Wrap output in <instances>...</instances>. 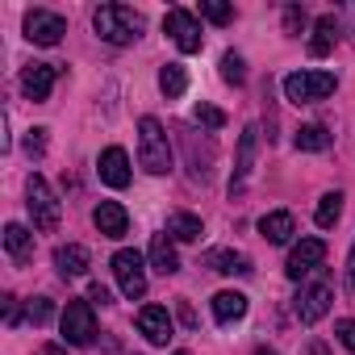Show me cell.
<instances>
[{
  "mask_svg": "<svg viewBox=\"0 0 355 355\" xmlns=\"http://www.w3.org/2000/svg\"><path fill=\"white\" fill-rule=\"evenodd\" d=\"M55 268H59L63 280H80V276L88 272V247H80V243L59 247V251H55Z\"/></svg>",
  "mask_w": 355,
  "mask_h": 355,
  "instance_id": "d6986e66",
  "label": "cell"
},
{
  "mask_svg": "<svg viewBox=\"0 0 355 355\" xmlns=\"http://www.w3.org/2000/svg\"><path fill=\"white\" fill-rule=\"evenodd\" d=\"M46 134H51V130H42V125H34V130L26 134V155H30V159H42V155H46Z\"/></svg>",
  "mask_w": 355,
  "mask_h": 355,
  "instance_id": "4dcf8cb0",
  "label": "cell"
},
{
  "mask_svg": "<svg viewBox=\"0 0 355 355\" xmlns=\"http://www.w3.org/2000/svg\"><path fill=\"white\" fill-rule=\"evenodd\" d=\"M334 34H338V17H322L318 26H313V38H309V55L313 59H326L330 55V46H334Z\"/></svg>",
  "mask_w": 355,
  "mask_h": 355,
  "instance_id": "603a6c76",
  "label": "cell"
},
{
  "mask_svg": "<svg viewBox=\"0 0 355 355\" xmlns=\"http://www.w3.org/2000/svg\"><path fill=\"white\" fill-rule=\"evenodd\" d=\"M347 297H355V247H351V255H347Z\"/></svg>",
  "mask_w": 355,
  "mask_h": 355,
  "instance_id": "d590c367",
  "label": "cell"
},
{
  "mask_svg": "<svg viewBox=\"0 0 355 355\" xmlns=\"http://www.w3.org/2000/svg\"><path fill=\"white\" fill-rule=\"evenodd\" d=\"M63 34H67V21H63L59 13H51V9L26 13V38H30L34 46H59Z\"/></svg>",
  "mask_w": 355,
  "mask_h": 355,
  "instance_id": "30bf717a",
  "label": "cell"
},
{
  "mask_svg": "<svg viewBox=\"0 0 355 355\" xmlns=\"http://www.w3.org/2000/svg\"><path fill=\"white\" fill-rule=\"evenodd\" d=\"M146 259H150V268H155V272H163V276H175V272H180V255H175V247H171V234H167V230H163V234H150Z\"/></svg>",
  "mask_w": 355,
  "mask_h": 355,
  "instance_id": "2e32d148",
  "label": "cell"
},
{
  "mask_svg": "<svg viewBox=\"0 0 355 355\" xmlns=\"http://www.w3.org/2000/svg\"><path fill=\"white\" fill-rule=\"evenodd\" d=\"M255 146H259V125H247L239 134V155H234V175H230V201L247 193V180L255 171Z\"/></svg>",
  "mask_w": 355,
  "mask_h": 355,
  "instance_id": "ba28073f",
  "label": "cell"
},
{
  "mask_svg": "<svg viewBox=\"0 0 355 355\" xmlns=\"http://www.w3.org/2000/svg\"><path fill=\"white\" fill-rule=\"evenodd\" d=\"M59 330L71 347H88L96 338V313H92V301H67L63 318H59Z\"/></svg>",
  "mask_w": 355,
  "mask_h": 355,
  "instance_id": "8992f818",
  "label": "cell"
},
{
  "mask_svg": "<svg viewBox=\"0 0 355 355\" xmlns=\"http://www.w3.org/2000/svg\"><path fill=\"white\" fill-rule=\"evenodd\" d=\"M171 355H184V351H171Z\"/></svg>",
  "mask_w": 355,
  "mask_h": 355,
  "instance_id": "ab89813d",
  "label": "cell"
},
{
  "mask_svg": "<svg viewBox=\"0 0 355 355\" xmlns=\"http://www.w3.org/2000/svg\"><path fill=\"white\" fill-rule=\"evenodd\" d=\"M26 318H30L34 326H46V322L55 318V301H51V297H34V301L26 305Z\"/></svg>",
  "mask_w": 355,
  "mask_h": 355,
  "instance_id": "f546056e",
  "label": "cell"
},
{
  "mask_svg": "<svg viewBox=\"0 0 355 355\" xmlns=\"http://www.w3.org/2000/svg\"><path fill=\"white\" fill-rule=\"evenodd\" d=\"M338 21H347V38H351V46H355V5H343Z\"/></svg>",
  "mask_w": 355,
  "mask_h": 355,
  "instance_id": "e575fe53",
  "label": "cell"
},
{
  "mask_svg": "<svg viewBox=\"0 0 355 355\" xmlns=\"http://www.w3.org/2000/svg\"><path fill=\"white\" fill-rule=\"evenodd\" d=\"M92 26L96 34L109 42V46H130L142 38V17L130 9V5H101L92 13Z\"/></svg>",
  "mask_w": 355,
  "mask_h": 355,
  "instance_id": "6da1fadb",
  "label": "cell"
},
{
  "mask_svg": "<svg viewBox=\"0 0 355 355\" xmlns=\"http://www.w3.org/2000/svg\"><path fill=\"white\" fill-rule=\"evenodd\" d=\"M5 251H9L13 263H30V259H34V234H30L26 226L9 222V226H5Z\"/></svg>",
  "mask_w": 355,
  "mask_h": 355,
  "instance_id": "ffe728a7",
  "label": "cell"
},
{
  "mask_svg": "<svg viewBox=\"0 0 355 355\" xmlns=\"http://www.w3.org/2000/svg\"><path fill=\"white\" fill-rule=\"evenodd\" d=\"M222 80H226L230 88H243V84H247V63H243L239 51H226V55H222Z\"/></svg>",
  "mask_w": 355,
  "mask_h": 355,
  "instance_id": "4316f807",
  "label": "cell"
},
{
  "mask_svg": "<svg viewBox=\"0 0 355 355\" xmlns=\"http://www.w3.org/2000/svg\"><path fill=\"white\" fill-rule=\"evenodd\" d=\"M201 17L214 21V26H230L234 21V5H226V0H201Z\"/></svg>",
  "mask_w": 355,
  "mask_h": 355,
  "instance_id": "83f0119b",
  "label": "cell"
},
{
  "mask_svg": "<svg viewBox=\"0 0 355 355\" xmlns=\"http://www.w3.org/2000/svg\"><path fill=\"white\" fill-rule=\"evenodd\" d=\"M167 234H171V239H180V243H197V239L205 234V226H201V218H197V214L175 209V214L167 218Z\"/></svg>",
  "mask_w": 355,
  "mask_h": 355,
  "instance_id": "44dd1931",
  "label": "cell"
},
{
  "mask_svg": "<svg viewBox=\"0 0 355 355\" xmlns=\"http://www.w3.org/2000/svg\"><path fill=\"white\" fill-rule=\"evenodd\" d=\"M113 276H117V288L125 301H142L146 293V259L138 251H117L113 255Z\"/></svg>",
  "mask_w": 355,
  "mask_h": 355,
  "instance_id": "5b68a950",
  "label": "cell"
},
{
  "mask_svg": "<svg viewBox=\"0 0 355 355\" xmlns=\"http://www.w3.org/2000/svg\"><path fill=\"white\" fill-rule=\"evenodd\" d=\"M334 334H338V343H343L347 351H355V318H343V322L334 326Z\"/></svg>",
  "mask_w": 355,
  "mask_h": 355,
  "instance_id": "836d02e7",
  "label": "cell"
},
{
  "mask_svg": "<svg viewBox=\"0 0 355 355\" xmlns=\"http://www.w3.org/2000/svg\"><path fill=\"white\" fill-rule=\"evenodd\" d=\"M138 330H142V338L155 343V347H167L171 334H175L171 313H167L163 305H142V309H138Z\"/></svg>",
  "mask_w": 355,
  "mask_h": 355,
  "instance_id": "7c38bea8",
  "label": "cell"
},
{
  "mask_svg": "<svg viewBox=\"0 0 355 355\" xmlns=\"http://www.w3.org/2000/svg\"><path fill=\"white\" fill-rule=\"evenodd\" d=\"M92 222H96V230H101L105 239H121V234L130 230V214H125L117 201H101V205L92 209Z\"/></svg>",
  "mask_w": 355,
  "mask_h": 355,
  "instance_id": "9a60e30c",
  "label": "cell"
},
{
  "mask_svg": "<svg viewBox=\"0 0 355 355\" xmlns=\"http://www.w3.org/2000/svg\"><path fill=\"white\" fill-rule=\"evenodd\" d=\"M193 121L205 125V130H222V125H226V113H222L218 105H205V101H201V105L193 109Z\"/></svg>",
  "mask_w": 355,
  "mask_h": 355,
  "instance_id": "f1b7e54d",
  "label": "cell"
},
{
  "mask_svg": "<svg viewBox=\"0 0 355 355\" xmlns=\"http://www.w3.org/2000/svg\"><path fill=\"white\" fill-rule=\"evenodd\" d=\"M0 301H5V326H21V301L13 293H5Z\"/></svg>",
  "mask_w": 355,
  "mask_h": 355,
  "instance_id": "d6a6232c",
  "label": "cell"
},
{
  "mask_svg": "<svg viewBox=\"0 0 355 355\" xmlns=\"http://www.w3.org/2000/svg\"><path fill=\"white\" fill-rule=\"evenodd\" d=\"M159 88H163V96H184V88H189V71H184L180 63L159 67Z\"/></svg>",
  "mask_w": 355,
  "mask_h": 355,
  "instance_id": "cb8c5ba5",
  "label": "cell"
},
{
  "mask_svg": "<svg viewBox=\"0 0 355 355\" xmlns=\"http://www.w3.org/2000/svg\"><path fill=\"white\" fill-rule=\"evenodd\" d=\"M138 163L150 175H167L171 171V142H167V134H163V125L155 117L138 121Z\"/></svg>",
  "mask_w": 355,
  "mask_h": 355,
  "instance_id": "7a4b0ae2",
  "label": "cell"
},
{
  "mask_svg": "<svg viewBox=\"0 0 355 355\" xmlns=\"http://www.w3.org/2000/svg\"><path fill=\"white\" fill-rule=\"evenodd\" d=\"M322 259H326V243H322V239H301V243L288 251L284 272H288V280H305V276H313V272L322 268Z\"/></svg>",
  "mask_w": 355,
  "mask_h": 355,
  "instance_id": "8fae6325",
  "label": "cell"
},
{
  "mask_svg": "<svg viewBox=\"0 0 355 355\" xmlns=\"http://www.w3.org/2000/svg\"><path fill=\"white\" fill-rule=\"evenodd\" d=\"M334 88H338V80H334L330 71H293V76H284V96H288L293 105L326 101Z\"/></svg>",
  "mask_w": 355,
  "mask_h": 355,
  "instance_id": "277c9868",
  "label": "cell"
},
{
  "mask_svg": "<svg viewBox=\"0 0 355 355\" xmlns=\"http://www.w3.org/2000/svg\"><path fill=\"white\" fill-rule=\"evenodd\" d=\"M243 313H247V297H243V293H230V288H226V293H218V297H214V318H218L222 326L239 322Z\"/></svg>",
  "mask_w": 355,
  "mask_h": 355,
  "instance_id": "7402d4cb",
  "label": "cell"
},
{
  "mask_svg": "<svg viewBox=\"0 0 355 355\" xmlns=\"http://www.w3.org/2000/svg\"><path fill=\"white\" fill-rule=\"evenodd\" d=\"M96 171H101V180H105L109 189H125V184H130V155H125L121 146H105Z\"/></svg>",
  "mask_w": 355,
  "mask_h": 355,
  "instance_id": "5bb4252c",
  "label": "cell"
},
{
  "mask_svg": "<svg viewBox=\"0 0 355 355\" xmlns=\"http://www.w3.org/2000/svg\"><path fill=\"white\" fill-rule=\"evenodd\" d=\"M55 80H59V67H55V63H30V67L21 71V92H26L34 105H42V101L51 96Z\"/></svg>",
  "mask_w": 355,
  "mask_h": 355,
  "instance_id": "4fadbf2b",
  "label": "cell"
},
{
  "mask_svg": "<svg viewBox=\"0 0 355 355\" xmlns=\"http://www.w3.org/2000/svg\"><path fill=\"white\" fill-rule=\"evenodd\" d=\"M293 230H297V222H293L288 209H272V214L259 218V234H263L268 243H276V247H284V243L293 239Z\"/></svg>",
  "mask_w": 355,
  "mask_h": 355,
  "instance_id": "ac0fdd59",
  "label": "cell"
},
{
  "mask_svg": "<svg viewBox=\"0 0 355 355\" xmlns=\"http://www.w3.org/2000/svg\"><path fill=\"white\" fill-rule=\"evenodd\" d=\"M338 218H343V193H326V197L318 201V214H313V222H318L322 230H330Z\"/></svg>",
  "mask_w": 355,
  "mask_h": 355,
  "instance_id": "484cf974",
  "label": "cell"
},
{
  "mask_svg": "<svg viewBox=\"0 0 355 355\" xmlns=\"http://www.w3.org/2000/svg\"><path fill=\"white\" fill-rule=\"evenodd\" d=\"M26 205H30L34 230H42V234L59 230L63 209H59V201H55V193H51V184L42 180V175H30V180H26Z\"/></svg>",
  "mask_w": 355,
  "mask_h": 355,
  "instance_id": "3957f363",
  "label": "cell"
},
{
  "mask_svg": "<svg viewBox=\"0 0 355 355\" xmlns=\"http://www.w3.org/2000/svg\"><path fill=\"white\" fill-rule=\"evenodd\" d=\"M34 355H67V351H63V347H59V343H42V347H38V351H34Z\"/></svg>",
  "mask_w": 355,
  "mask_h": 355,
  "instance_id": "74e56055",
  "label": "cell"
},
{
  "mask_svg": "<svg viewBox=\"0 0 355 355\" xmlns=\"http://www.w3.org/2000/svg\"><path fill=\"white\" fill-rule=\"evenodd\" d=\"M163 30L171 34V42L180 46L184 55H197V51H201V42H205V34H201L197 17H193L189 9H167V17H163Z\"/></svg>",
  "mask_w": 355,
  "mask_h": 355,
  "instance_id": "9c48e42d",
  "label": "cell"
},
{
  "mask_svg": "<svg viewBox=\"0 0 355 355\" xmlns=\"http://www.w3.org/2000/svg\"><path fill=\"white\" fill-rule=\"evenodd\" d=\"M88 301H92V305H96V301L109 305V288H105V284H92V288H88Z\"/></svg>",
  "mask_w": 355,
  "mask_h": 355,
  "instance_id": "8d00e7d4",
  "label": "cell"
},
{
  "mask_svg": "<svg viewBox=\"0 0 355 355\" xmlns=\"http://www.w3.org/2000/svg\"><path fill=\"white\" fill-rule=\"evenodd\" d=\"M330 301H334L330 280H326V276H318V280L301 284V293H297V301H293V305H297V318H301L305 326H313V322H322V318H326Z\"/></svg>",
  "mask_w": 355,
  "mask_h": 355,
  "instance_id": "52a82bcc",
  "label": "cell"
},
{
  "mask_svg": "<svg viewBox=\"0 0 355 355\" xmlns=\"http://www.w3.org/2000/svg\"><path fill=\"white\" fill-rule=\"evenodd\" d=\"M330 142H334V134H330L326 125H318V121L297 130V150H326Z\"/></svg>",
  "mask_w": 355,
  "mask_h": 355,
  "instance_id": "d4e9b609",
  "label": "cell"
},
{
  "mask_svg": "<svg viewBox=\"0 0 355 355\" xmlns=\"http://www.w3.org/2000/svg\"><path fill=\"white\" fill-rule=\"evenodd\" d=\"M205 268H214V272H222V276H247V272H251V259H247L243 251L214 247V251H205Z\"/></svg>",
  "mask_w": 355,
  "mask_h": 355,
  "instance_id": "e0dca14e",
  "label": "cell"
},
{
  "mask_svg": "<svg viewBox=\"0 0 355 355\" xmlns=\"http://www.w3.org/2000/svg\"><path fill=\"white\" fill-rule=\"evenodd\" d=\"M255 355H276V351H268V347H259V351H255Z\"/></svg>",
  "mask_w": 355,
  "mask_h": 355,
  "instance_id": "f35d334b",
  "label": "cell"
},
{
  "mask_svg": "<svg viewBox=\"0 0 355 355\" xmlns=\"http://www.w3.org/2000/svg\"><path fill=\"white\" fill-rule=\"evenodd\" d=\"M305 21H309V17H305V9H297V5H293V9H284V34H293V38H297V34L305 30Z\"/></svg>",
  "mask_w": 355,
  "mask_h": 355,
  "instance_id": "1f68e13d",
  "label": "cell"
}]
</instances>
